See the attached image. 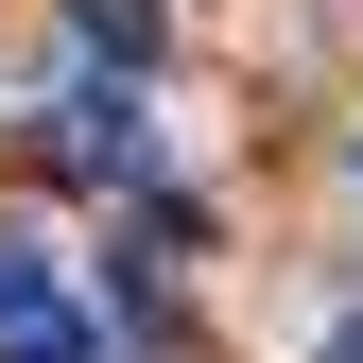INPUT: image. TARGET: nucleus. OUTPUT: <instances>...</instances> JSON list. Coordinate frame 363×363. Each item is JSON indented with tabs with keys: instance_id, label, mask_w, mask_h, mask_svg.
I'll use <instances>...</instances> for the list:
<instances>
[{
	"instance_id": "2",
	"label": "nucleus",
	"mask_w": 363,
	"mask_h": 363,
	"mask_svg": "<svg viewBox=\"0 0 363 363\" xmlns=\"http://www.w3.org/2000/svg\"><path fill=\"white\" fill-rule=\"evenodd\" d=\"M69 329V294H52V242H35V225H0V363H35Z\"/></svg>"
},
{
	"instance_id": "3",
	"label": "nucleus",
	"mask_w": 363,
	"mask_h": 363,
	"mask_svg": "<svg viewBox=\"0 0 363 363\" xmlns=\"http://www.w3.org/2000/svg\"><path fill=\"white\" fill-rule=\"evenodd\" d=\"M69 35H86V52H121V69H139V52H156V0H69Z\"/></svg>"
},
{
	"instance_id": "1",
	"label": "nucleus",
	"mask_w": 363,
	"mask_h": 363,
	"mask_svg": "<svg viewBox=\"0 0 363 363\" xmlns=\"http://www.w3.org/2000/svg\"><path fill=\"white\" fill-rule=\"evenodd\" d=\"M52 173H86V191L156 173V121H139V86H121V69H86L69 104H52Z\"/></svg>"
}]
</instances>
